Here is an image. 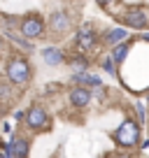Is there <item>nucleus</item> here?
Segmentation results:
<instances>
[{"mask_svg":"<svg viewBox=\"0 0 149 158\" xmlns=\"http://www.w3.org/2000/svg\"><path fill=\"white\" fill-rule=\"evenodd\" d=\"M5 72H7V79H10L12 84L21 86L30 79V65H28V60H23V58H12L10 63H7Z\"/></svg>","mask_w":149,"mask_h":158,"instance_id":"1","label":"nucleus"},{"mask_svg":"<svg viewBox=\"0 0 149 158\" xmlns=\"http://www.w3.org/2000/svg\"><path fill=\"white\" fill-rule=\"evenodd\" d=\"M114 139L119 147H135L140 142V126H135L133 121H126L117 128L114 133Z\"/></svg>","mask_w":149,"mask_h":158,"instance_id":"2","label":"nucleus"},{"mask_svg":"<svg viewBox=\"0 0 149 158\" xmlns=\"http://www.w3.org/2000/svg\"><path fill=\"white\" fill-rule=\"evenodd\" d=\"M26 126L33 130H45L49 128V114L45 112V107L40 105H33V107L26 112Z\"/></svg>","mask_w":149,"mask_h":158,"instance_id":"3","label":"nucleus"},{"mask_svg":"<svg viewBox=\"0 0 149 158\" xmlns=\"http://www.w3.org/2000/svg\"><path fill=\"white\" fill-rule=\"evenodd\" d=\"M77 47H79V51L82 54H89V51H93V47H96V30H93V26L91 23H84L79 28V33H77Z\"/></svg>","mask_w":149,"mask_h":158,"instance_id":"4","label":"nucleus"},{"mask_svg":"<svg viewBox=\"0 0 149 158\" xmlns=\"http://www.w3.org/2000/svg\"><path fill=\"white\" fill-rule=\"evenodd\" d=\"M42 30H45V23H42L40 16L33 14V16H26V19L21 21V35H23V37H28V40L40 37Z\"/></svg>","mask_w":149,"mask_h":158,"instance_id":"5","label":"nucleus"},{"mask_svg":"<svg viewBox=\"0 0 149 158\" xmlns=\"http://www.w3.org/2000/svg\"><path fill=\"white\" fill-rule=\"evenodd\" d=\"M147 21H149V14L144 10H128L124 14V23L128 28H144Z\"/></svg>","mask_w":149,"mask_h":158,"instance_id":"6","label":"nucleus"},{"mask_svg":"<svg viewBox=\"0 0 149 158\" xmlns=\"http://www.w3.org/2000/svg\"><path fill=\"white\" fill-rule=\"evenodd\" d=\"M5 156H10V158H26L28 156V142H26L23 137H14L10 144L5 147Z\"/></svg>","mask_w":149,"mask_h":158,"instance_id":"7","label":"nucleus"},{"mask_svg":"<svg viewBox=\"0 0 149 158\" xmlns=\"http://www.w3.org/2000/svg\"><path fill=\"white\" fill-rule=\"evenodd\" d=\"M91 102V93L86 89H72L70 91V105L72 107H86V105Z\"/></svg>","mask_w":149,"mask_h":158,"instance_id":"8","label":"nucleus"},{"mask_svg":"<svg viewBox=\"0 0 149 158\" xmlns=\"http://www.w3.org/2000/svg\"><path fill=\"white\" fill-rule=\"evenodd\" d=\"M42 58H45L47 65H61L63 63V51L54 49V47H47V49L42 51Z\"/></svg>","mask_w":149,"mask_h":158,"instance_id":"9","label":"nucleus"},{"mask_svg":"<svg viewBox=\"0 0 149 158\" xmlns=\"http://www.w3.org/2000/svg\"><path fill=\"white\" fill-rule=\"evenodd\" d=\"M72 79L77 81V84H86V86H100V79L96 77V74H89L84 72V70H79V72H74Z\"/></svg>","mask_w":149,"mask_h":158,"instance_id":"10","label":"nucleus"},{"mask_svg":"<svg viewBox=\"0 0 149 158\" xmlns=\"http://www.w3.org/2000/svg\"><path fill=\"white\" fill-rule=\"evenodd\" d=\"M51 28H54V33H65V30H68V16H65L63 12L51 14Z\"/></svg>","mask_w":149,"mask_h":158,"instance_id":"11","label":"nucleus"},{"mask_svg":"<svg viewBox=\"0 0 149 158\" xmlns=\"http://www.w3.org/2000/svg\"><path fill=\"white\" fill-rule=\"evenodd\" d=\"M126 35H128V33H126V28H112L107 35H105V42H107V44H114V42H121Z\"/></svg>","mask_w":149,"mask_h":158,"instance_id":"12","label":"nucleus"},{"mask_svg":"<svg viewBox=\"0 0 149 158\" xmlns=\"http://www.w3.org/2000/svg\"><path fill=\"white\" fill-rule=\"evenodd\" d=\"M126 51H128V44H119V47H114V49H112V56H114L117 63L126 58Z\"/></svg>","mask_w":149,"mask_h":158,"instance_id":"13","label":"nucleus"},{"mask_svg":"<svg viewBox=\"0 0 149 158\" xmlns=\"http://www.w3.org/2000/svg\"><path fill=\"white\" fill-rule=\"evenodd\" d=\"M114 56H107V58L103 60V68H105V72H109V74H114Z\"/></svg>","mask_w":149,"mask_h":158,"instance_id":"14","label":"nucleus"},{"mask_svg":"<svg viewBox=\"0 0 149 158\" xmlns=\"http://www.w3.org/2000/svg\"><path fill=\"white\" fill-rule=\"evenodd\" d=\"M86 68V60L84 58H74L72 60V70H77V72H79V70H84Z\"/></svg>","mask_w":149,"mask_h":158,"instance_id":"15","label":"nucleus"},{"mask_svg":"<svg viewBox=\"0 0 149 158\" xmlns=\"http://www.w3.org/2000/svg\"><path fill=\"white\" fill-rule=\"evenodd\" d=\"M0 98H2V100L10 98V91H7V84H5V81H0Z\"/></svg>","mask_w":149,"mask_h":158,"instance_id":"16","label":"nucleus"},{"mask_svg":"<svg viewBox=\"0 0 149 158\" xmlns=\"http://www.w3.org/2000/svg\"><path fill=\"white\" fill-rule=\"evenodd\" d=\"M96 2H98L103 10H107V7H112V2H114V0H96Z\"/></svg>","mask_w":149,"mask_h":158,"instance_id":"17","label":"nucleus"},{"mask_svg":"<svg viewBox=\"0 0 149 158\" xmlns=\"http://www.w3.org/2000/svg\"><path fill=\"white\" fill-rule=\"evenodd\" d=\"M144 40H149V33H144Z\"/></svg>","mask_w":149,"mask_h":158,"instance_id":"18","label":"nucleus"},{"mask_svg":"<svg viewBox=\"0 0 149 158\" xmlns=\"http://www.w3.org/2000/svg\"><path fill=\"white\" fill-rule=\"evenodd\" d=\"M0 51H2V40H0Z\"/></svg>","mask_w":149,"mask_h":158,"instance_id":"19","label":"nucleus"}]
</instances>
